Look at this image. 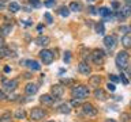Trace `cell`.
Masks as SVG:
<instances>
[{
  "instance_id": "ee69618b",
  "label": "cell",
  "mask_w": 131,
  "mask_h": 122,
  "mask_svg": "<svg viewBox=\"0 0 131 122\" xmlns=\"http://www.w3.org/2000/svg\"><path fill=\"white\" fill-rule=\"evenodd\" d=\"M4 72H10V67H6V68H4Z\"/></svg>"
},
{
  "instance_id": "d590c367",
  "label": "cell",
  "mask_w": 131,
  "mask_h": 122,
  "mask_svg": "<svg viewBox=\"0 0 131 122\" xmlns=\"http://www.w3.org/2000/svg\"><path fill=\"white\" fill-rule=\"evenodd\" d=\"M106 87H108L109 91H115V89H116V87H115L113 83H108V85H106Z\"/></svg>"
},
{
  "instance_id": "e0dca14e",
  "label": "cell",
  "mask_w": 131,
  "mask_h": 122,
  "mask_svg": "<svg viewBox=\"0 0 131 122\" xmlns=\"http://www.w3.org/2000/svg\"><path fill=\"white\" fill-rule=\"evenodd\" d=\"M11 30H12V26L11 24H3L2 27H0V34H2L3 37L4 35H8L11 33Z\"/></svg>"
},
{
  "instance_id": "4dcf8cb0",
  "label": "cell",
  "mask_w": 131,
  "mask_h": 122,
  "mask_svg": "<svg viewBox=\"0 0 131 122\" xmlns=\"http://www.w3.org/2000/svg\"><path fill=\"white\" fill-rule=\"evenodd\" d=\"M70 60H71V53L67 52L66 56H64V63H70Z\"/></svg>"
},
{
  "instance_id": "74e56055",
  "label": "cell",
  "mask_w": 131,
  "mask_h": 122,
  "mask_svg": "<svg viewBox=\"0 0 131 122\" xmlns=\"http://www.w3.org/2000/svg\"><path fill=\"white\" fill-rule=\"evenodd\" d=\"M112 8H113V10H119V8H120V6H119L117 2H112Z\"/></svg>"
},
{
  "instance_id": "681fc988",
  "label": "cell",
  "mask_w": 131,
  "mask_h": 122,
  "mask_svg": "<svg viewBox=\"0 0 131 122\" xmlns=\"http://www.w3.org/2000/svg\"><path fill=\"white\" fill-rule=\"evenodd\" d=\"M2 2H6V0H2Z\"/></svg>"
},
{
  "instance_id": "7dc6e473",
  "label": "cell",
  "mask_w": 131,
  "mask_h": 122,
  "mask_svg": "<svg viewBox=\"0 0 131 122\" xmlns=\"http://www.w3.org/2000/svg\"><path fill=\"white\" fill-rule=\"evenodd\" d=\"M128 30H130V31H131V26H130V27H128Z\"/></svg>"
},
{
  "instance_id": "d6a6232c",
  "label": "cell",
  "mask_w": 131,
  "mask_h": 122,
  "mask_svg": "<svg viewBox=\"0 0 131 122\" xmlns=\"http://www.w3.org/2000/svg\"><path fill=\"white\" fill-rule=\"evenodd\" d=\"M109 79H111V81H112V83H117V81H119V77L115 76V75H111Z\"/></svg>"
},
{
  "instance_id": "f6af8a7d",
  "label": "cell",
  "mask_w": 131,
  "mask_h": 122,
  "mask_svg": "<svg viewBox=\"0 0 131 122\" xmlns=\"http://www.w3.org/2000/svg\"><path fill=\"white\" fill-rule=\"evenodd\" d=\"M3 43H4V42H3V39L0 38V48H3Z\"/></svg>"
},
{
  "instance_id": "52a82bcc",
  "label": "cell",
  "mask_w": 131,
  "mask_h": 122,
  "mask_svg": "<svg viewBox=\"0 0 131 122\" xmlns=\"http://www.w3.org/2000/svg\"><path fill=\"white\" fill-rule=\"evenodd\" d=\"M83 113L86 114V115H89V117H94V115H97V109H94V106L93 104H90V103H85L83 106Z\"/></svg>"
},
{
  "instance_id": "4316f807",
  "label": "cell",
  "mask_w": 131,
  "mask_h": 122,
  "mask_svg": "<svg viewBox=\"0 0 131 122\" xmlns=\"http://www.w3.org/2000/svg\"><path fill=\"white\" fill-rule=\"evenodd\" d=\"M25 115H26V114H25L23 110H18V111L15 113V118H16V119H23Z\"/></svg>"
},
{
  "instance_id": "ba28073f",
  "label": "cell",
  "mask_w": 131,
  "mask_h": 122,
  "mask_svg": "<svg viewBox=\"0 0 131 122\" xmlns=\"http://www.w3.org/2000/svg\"><path fill=\"white\" fill-rule=\"evenodd\" d=\"M63 94H64V87L63 85H60V84H55L52 87V95L56 98H61L63 96Z\"/></svg>"
},
{
  "instance_id": "8fae6325",
  "label": "cell",
  "mask_w": 131,
  "mask_h": 122,
  "mask_svg": "<svg viewBox=\"0 0 131 122\" xmlns=\"http://www.w3.org/2000/svg\"><path fill=\"white\" fill-rule=\"evenodd\" d=\"M78 71H79V73H82V75H89L90 73V67L86 63H79V65H78Z\"/></svg>"
},
{
  "instance_id": "b9f144b4",
  "label": "cell",
  "mask_w": 131,
  "mask_h": 122,
  "mask_svg": "<svg viewBox=\"0 0 131 122\" xmlns=\"http://www.w3.org/2000/svg\"><path fill=\"white\" fill-rule=\"evenodd\" d=\"M25 77H26V79H30V77H31V75H30V73H25V75H23Z\"/></svg>"
},
{
  "instance_id": "9a60e30c",
  "label": "cell",
  "mask_w": 131,
  "mask_h": 122,
  "mask_svg": "<svg viewBox=\"0 0 131 122\" xmlns=\"http://www.w3.org/2000/svg\"><path fill=\"white\" fill-rule=\"evenodd\" d=\"M119 11H120L123 18H128V16L131 15V7L130 6H124V7L119 8Z\"/></svg>"
},
{
  "instance_id": "5b68a950",
  "label": "cell",
  "mask_w": 131,
  "mask_h": 122,
  "mask_svg": "<svg viewBox=\"0 0 131 122\" xmlns=\"http://www.w3.org/2000/svg\"><path fill=\"white\" fill-rule=\"evenodd\" d=\"M104 45L109 49V50L115 49V48H116V37H115V35L105 37V38H104Z\"/></svg>"
},
{
  "instance_id": "2e32d148",
  "label": "cell",
  "mask_w": 131,
  "mask_h": 122,
  "mask_svg": "<svg viewBox=\"0 0 131 122\" xmlns=\"http://www.w3.org/2000/svg\"><path fill=\"white\" fill-rule=\"evenodd\" d=\"M68 10L70 11H74V12H79V11H82V4L78 3V2H72L71 4H70Z\"/></svg>"
},
{
  "instance_id": "7a4b0ae2",
  "label": "cell",
  "mask_w": 131,
  "mask_h": 122,
  "mask_svg": "<svg viewBox=\"0 0 131 122\" xmlns=\"http://www.w3.org/2000/svg\"><path fill=\"white\" fill-rule=\"evenodd\" d=\"M72 95L77 96L78 99H83V98H86L89 95V89L86 85H78V87H75L72 89Z\"/></svg>"
},
{
  "instance_id": "8992f818",
  "label": "cell",
  "mask_w": 131,
  "mask_h": 122,
  "mask_svg": "<svg viewBox=\"0 0 131 122\" xmlns=\"http://www.w3.org/2000/svg\"><path fill=\"white\" fill-rule=\"evenodd\" d=\"M45 117V111L42 109H38V107H34L31 110V119L34 121H40L42 119V118Z\"/></svg>"
},
{
  "instance_id": "cb8c5ba5",
  "label": "cell",
  "mask_w": 131,
  "mask_h": 122,
  "mask_svg": "<svg viewBox=\"0 0 131 122\" xmlns=\"http://www.w3.org/2000/svg\"><path fill=\"white\" fill-rule=\"evenodd\" d=\"M98 14L101 16H104V18H106V16H111V11L106 7H101L100 10H98Z\"/></svg>"
},
{
  "instance_id": "f1b7e54d",
  "label": "cell",
  "mask_w": 131,
  "mask_h": 122,
  "mask_svg": "<svg viewBox=\"0 0 131 122\" xmlns=\"http://www.w3.org/2000/svg\"><path fill=\"white\" fill-rule=\"evenodd\" d=\"M55 3H56V0H47V2L44 3V6L45 7H52V6H55Z\"/></svg>"
},
{
  "instance_id": "30bf717a",
  "label": "cell",
  "mask_w": 131,
  "mask_h": 122,
  "mask_svg": "<svg viewBox=\"0 0 131 122\" xmlns=\"http://www.w3.org/2000/svg\"><path fill=\"white\" fill-rule=\"evenodd\" d=\"M20 64H27V67L29 68H31V69H34V71H40L41 69V65L38 61H34V60H27V61H20Z\"/></svg>"
},
{
  "instance_id": "9c48e42d",
  "label": "cell",
  "mask_w": 131,
  "mask_h": 122,
  "mask_svg": "<svg viewBox=\"0 0 131 122\" xmlns=\"http://www.w3.org/2000/svg\"><path fill=\"white\" fill-rule=\"evenodd\" d=\"M16 85H18V83H16L15 80L3 79V87H4V89H7V91H14L16 88Z\"/></svg>"
},
{
  "instance_id": "4fadbf2b",
  "label": "cell",
  "mask_w": 131,
  "mask_h": 122,
  "mask_svg": "<svg viewBox=\"0 0 131 122\" xmlns=\"http://www.w3.org/2000/svg\"><path fill=\"white\" fill-rule=\"evenodd\" d=\"M53 100H55V98H52L51 95H48V94H45V95L41 96V102H42L44 104H47V106H52Z\"/></svg>"
},
{
  "instance_id": "7c38bea8",
  "label": "cell",
  "mask_w": 131,
  "mask_h": 122,
  "mask_svg": "<svg viewBox=\"0 0 131 122\" xmlns=\"http://www.w3.org/2000/svg\"><path fill=\"white\" fill-rule=\"evenodd\" d=\"M36 43L40 46H47V45H49V38L45 35H40L38 38H36Z\"/></svg>"
},
{
  "instance_id": "8d00e7d4",
  "label": "cell",
  "mask_w": 131,
  "mask_h": 122,
  "mask_svg": "<svg viewBox=\"0 0 131 122\" xmlns=\"http://www.w3.org/2000/svg\"><path fill=\"white\" fill-rule=\"evenodd\" d=\"M79 104H81V102L78 99H72L71 100V106H74V107H75V106H79Z\"/></svg>"
},
{
  "instance_id": "44dd1931",
  "label": "cell",
  "mask_w": 131,
  "mask_h": 122,
  "mask_svg": "<svg viewBox=\"0 0 131 122\" xmlns=\"http://www.w3.org/2000/svg\"><path fill=\"white\" fill-rule=\"evenodd\" d=\"M94 96H96L97 99H100V100H104L105 99V92L102 91L101 88H97L96 91H94Z\"/></svg>"
},
{
  "instance_id": "603a6c76",
  "label": "cell",
  "mask_w": 131,
  "mask_h": 122,
  "mask_svg": "<svg viewBox=\"0 0 131 122\" xmlns=\"http://www.w3.org/2000/svg\"><path fill=\"white\" fill-rule=\"evenodd\" d=\"M19 8H20V6H19L18 3H15V2L10 3V6H8V10H10L11 12H18Z\"/></svg>"
},
{
  "instance_id": "83f0119b",
  "label": "cell",
  "mask_w": 131,
  "mask_h": 122,
  "mask_svg": "<svg viewBox=\"0 0 131 122\" xmlns=\"http://www.w3.org/2000/svg\"><path fill=\"white\" fill-rule=\"evenodd\" d=\"M128 118H130V115H128L127 113L120 114V119H122V122H127V121H128Z\"/></svg>"
},
{
  "instance_id": "484cf974",
  "label": "cell",
  "mask_w": 131,
  "mask_h": 122,
  "mask_svg": "<svg viewBox=\"0 0 131 122\" xmlns=\"http://www.w3.org/2000/svg\"><path fill=\"white\" fill-rule=\"evenodd\" d=\"M59 14H60L61 16H68V14H70V10H68L67 7H60Z\"/></svg>"
},
{
  "instance_id": "c3c4849f",
  "label": "cell",
  "mask_w": 131,
  "mask_h": 122,
  "mask_svg": "<svg viewBox=\"0 0 131 122\" xmlns=\"http://www.w3.org/2000/svg\"><path fill=\"white\" fill-rule=\"evenodd\" d=\"M89 2H93V0H89Z\"/></svg>"
},
{
  "instance_id": "277c9868",
  "label": "cell",
  "mask_w": 131,
  "mask_h": 122,
  "mask_svg": "<svg viewBox=\"0 0 131 122\" xmlns=\"http://www.w3.org/2000/svg\"><path fill=\"white\" fill-rule=\"evenodd\" d=\"M40 57H41V60L44 61V64H51L53 61V58H55V54H53L52 50H47V49H44V50L40 53Z\"/></svg>"
},
{
  "instance_id": "ac0fdd59",
  "label": "cell",
  "mask_w": 131,
  "mask_h": 122,
  "mask_svg": "<svg viewBox=\"0 0 131 122\" xmlns=\"http://www.w3.org/2000/svg\"><path fill=\"white\" fill-rule=\"evenodd\" d=\"M100 81H101V79L98 76H92V77H90V80H89V84L92 85V87H98Z\"/></svg>"
},
{
  "instance_id": "60d3db41",
  "label": "cell",
  "mask_w": 131,
  "mask_h": 122,
  "mask_svg": "<svg viewBox=\"0 0 131 122\" xmlns=\"http://www.w3.org/2000/svg\"><path fill=\"white\" fill-rule=\"evenodd\" d=\"M126 69H127V73H128V75L131 76V67H127Z\"/></svg>"
},
{
  "instance_id": "6da1fadb",
  "label": "cell",
  "mask_w": 131,
  "mask_h": 122,
  "mask_svg": "<svg viewBox=\"0 0 131 122\" xmlns=\"http://www.w3.org/2000/svg\"><path fill=\"white\" fill-rule=\"evenodd\" d=\"M128 60H130V56L127 52H120L117 53L116 56V65L119 69H126L128 67Z\"/></svg>"
},
{
  "instance_id": "f546056e",
  "label": "cell",
  "mask_w": 131,
  "mask_h": 122,
  "mask_svg": "<svg viewBox=\"0 0 131 122\" xmlns=\"http://www.w3.org/2000/svg\"><path fill=\"white\" fill-rule=\"evenodd\" d=\"M44 18L47 19V22H48V23H52V22H53V19H52L51 14H48V12H47V14H44Z\"/></svg>"
},
{
  "instance_id": "d4e9b609",
  "label": "cell",
  "mask_w": 131,
  "mask_h": 122,
  "mask_svg": "<svg viewBox=\"0 0 131 122\" xmlns=\"http://www.w3.org/2000/svg\"><path fill=\"white\" fill-rule=\"evenodd\" d=\"M0 122H12V119H11V114H10V113L3 114V117L0 118Z\"/></svg>"
},
{
  "instance_id": "f35d334b",
  "label": "cell",
  "mask_w": 131,
  "mask_h": 122,
  "mask_svg": "<svg viewBox=\"0 0 131 122\" xmlns=\"http://www.w3.org/2000/svg\"><path fill=\"white\" fill-rule=\"evenodd\" d=\"M119 30H120L122 33H127V31H130V30H128V27H126V26H120V28H119Z\"/></svg>"
},
{
  "instance_id": "d6986e66",
  "label": "cell",
  "mask_w": 131,
  "mask_h": 122,
  "mask_svg": "<svg viewBox=\"0 0 131 122\" xmlns=\"http://www.w3.org/2000/svg\"><path fill=\"white\" fill-rule=\"evenodd\" d=\"M59 111H60V113H63V114H70V113H71V109H70V104H67V103H63V104H60V106H59Z\"/></svg>"
},
{
  "instance_id": "ab89813d",
  "label": "cell",
  "mask_w": 131,
  "mask_h": 122,
  "mask_svg": "<svg viewBox=\"0 0 131 122\" xmlns=\"http://www.w3.org/2000/svg\"><path fill=\"white\" fill-rule=\"evenodd\" d=\"M3 99H6V94L3 91H0V100H3Z\"/></svg>"
},
{
  "instance_id": "836d02e7",
  "label": "cell",
  "mask_w": 131,
  "mask_h": 122,
  "mask_svg": "<svg viewBox=\"0 0 131 122\" xmlns=\"http://www.w3.org/2000/svg\"><path fill=\"white\" fill-rule=\"evenodd\" d=\"M119 80H122V81H123V84H126V85L128 84V80H127L126 77H124V75H120V77H119Z\"/></svg>"
},
{
  "instance_id": "5bb4252c",
  "label": "cell",
  "mask_w": 131,
  "mask_h": 122,
  "mask_svg": "<svg viewBox=\"0 0 131 122\" xmlns=\"http://www.w3.org/2000/svg\"><path fill=\"white\" fill-rule=\"evenodd\" d=\"M25 91H26L27 95H33V94H36L37 91H38V87H37L36 84H27L26 85V88H25Z\"/></svg>"
},
{
  "instance_id": "e575fe53",
  "label": "cell",
  "mask_w": 131,
  "mask_h": 122,
  "mask_svg": "<svg viewBox=\"0 0 131 122\" xmlns=\"http://www.w3.org/2000/svg\"><path fill=\"white\" fill-rule=\"evenodd\" d=\"M30 4H33L34 7H40L41 6V3L38 2V0H30Z\"/></svg>"
},
{
  "instance_id": "f907efd6",
  "label": "cell",
  "mask_w": 131,
  "mask_h": 122,
  "mask_svg": "<svg viewBox=\"0 0 131 122\" xmlns=\"http://www.w3.org/2000/svg\"><path fill=\"white\" fill-rule=\"evenodd\" d=\"M49 122H53V121H49Z\"/></svg>"
},
{
  "instance_id": "7402d4cb",
  "label": "cell",
  "mask_w": 131,
  "mask_h": 122,
  "mask_svg": "<svg viewBox=\"0 0 131 122\" xmlns=\"http://www.w3.org/2000/svg\"><path fill=\"white\" fill-rule=\"evenodd\" d=\"M96 31L100 35H102L105 33V27H104V23L102 22H98L97 24H96Z\"/></svg>"
},
{
  "instance_id": "bcb514c9",
  "label": "cell",
  "mask_w": 131,
  "mask_h": 122,
  "mask_svg": "<svg viewBox=\"0 0 131 122\" xmlns=\"http://www.w3.org/2000/svg\"><path fill=\"white\" fill-rule=\"evenodd\" d=\"M106 122H116V121H115V119H111V118H109V119H106Z\"/></svg>"
},
{
  "instance_id": "ffe728a7",
  "label": "cell",
  "mask_w": 131,
  "mask_h": 122,
  "mask_svg": "<svg viewBox=\"0 0 131 122\" xmlns=\"http://www.w3.org/2000/svg\"><path fill=\"white\" fill-rule=\"evenodd\" d=\"M122 45L124 48H131V37L130 35H124L122 38Z\"/></svg>"
},
{
  "instance_id": "1f68e13d",
  "label": "cell",
  "mask_w": 131,
  "mask_h": 122,
  "mask_svg": "<svg viewBox=\"0 0 131 122\" xmlns=\"http://www.w3.org/2000/svg\"><path fill=\"white\" fill-rule=\"evenodd\" d=\"M88 11H89L92 15H96V14H97V10H96V7H93V6H92V7H89V8H88Z\"/></svg>"
},
{
  "instance_id": "7bdbcfd3",
  "label": "cell",
  "mask_w": 131,
  "mask_h": 122,
  "mask_svg": "<svg viewBox=\"0 0 131 122\" xmlns=\"http://www.w3.org/2000/svg\"><path fill=\"white\" fill-rule=\"evenodd\" d=\"M126 2V6H130L131 7V0H124Z\"/></svg>"
},
{
  "instance_id": "3957f363",
  "label": "cell",
  "mask_w": 131,
  "mask_h": 122,
  "mask_svg": "<svg viewBox=\"0 0 131 122\" xmlns=\"http://www.w3.org/2000/svg\"><path fill=\"white\" fill-rule=\"evenodd\" d=\"M104 58H105V52L104 50H101V49H96V50H93L92 60L94 61V64L101 65L102 63H104Z\"/></svg>"
}]
</instances>
